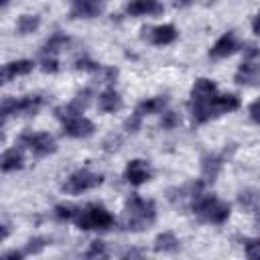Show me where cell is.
<instances>
[{"label": "cell", "instance_id": "6da1fadb", "mask_svg": "<svg viewBox=\"0 0 260 260\" xmlns=\"http://www.w3.org/2000/svg\"><path fill=\"white\" fill-rule=\"evenodd\" d=\"M242 106L240 98L236 93H221V95H211L209 100L203 102H189V110H191V118L193 124H205L211 118H217L221 114H230L236 112Z\"/></svg>", "mask_w": 260, "mask_h": 260}, {"label": "cell", "instance_id": "7a4b0ae2", "mask_svg": "<svg viewBox=\"0 0 260 260\" xmlns=\"http://www.w3.org/2000/svg\"><path fill=\"white\" fill-rule=\"evenodd\" d=\"M156 219V205L152 199H144L140 195H130L124 205L122 228L128 232H142L150 228Z\"/></svg>", "mask_w": 260, "mask_h": 260}, {"label": "cell", "instance_id": "3957f363", "mask_svg": "<svg viewBox=\"0 0 260 260\" xmlns=\"http://www.w3.org/2000/svg\"><path fill=\"white\" fill-rule=\"evenodd\" d=\"M191 209L201 221H207V223H223V221H228V217L232 213L230 203L217 199L215 195H205V193H201L193 199Z\"/></svg>", "mask_w": 260, "mask_h": 260}, {"label": "cell", "instance_id": "277c9868", "mask_svg": "<svg viewBox=\"0 0 260 260\" xmlns=\"http://www.w3.org/2000/svg\"><path fill=\"white\" fill-rule=\"evenodd\" d=\"M114 223H116L114 215L102 203H87L85 207L79 209V213L75 217V225L83 232H89V230L108 232L114 228Z\"/></svg>", "mask_w": 260, "mask_h": 260}, {"label": "cell", "instance_id": "5b68a950", "mask_svg": "<svg viewBox=\"0 0 260 260\" xmlns=\"http://www.w3.org/2000/svg\"><path fill=\"white\" fill-rule=\"evenodd\" d=\"M45 100L43 95H22V98H4L2 100V118H10V116H35L41 108H43Z\"/></svg>", "mask_w": 260, "mask_h": 260}, {"label": "cell", "instance_id": "8992f818", "mask_svg": "<svg viewBox=\"0 0 260 260\" xmlns=\"http://www.w3.org/2000/svg\"><path fill=\"white\" fill-rule=\"evenodd\" d=\"M102 183H104V177L100 173L79 169V171H75L67 177V181L63 183V191H67L71 195H79V193H85V191H91V189L100 187Z\"/></svg>", "mask_w": 260, "mask_h": 260}, {"label": "cell", "instance_id": "52a82bcc", "mask_svg": "<svg viewBox=\"0 0 260 260\" xmlns=\"http://www.w3.org/2000/svg\"><path fill=\"white\" fill-rule=\"evenodd\" d=\"M18 144L28 148L35 156H47L57 150V142L49 132H24L18 136Z\"/></svg>", "mask_w": 260, "mask_h": 260}, {"label": "cell", "instance_id": "ba28073f", "mask_svg": "<svg viewBox=\"0 0 260 260\" xmlns=\"http://www.w3.org/2000/svg\"><path fill=\"white\" fill-rule=\"evenodd\" d=\"M91 95H93V91L89 89V87H85V89H81L69 104H65V106H59V108H55V116L59 118V120H69V118H75V116H81L85 110H87V106L91 104Z\"/></svg>", "mask_w": 260, "mask_h": 260}, {"label": "cell", "instance_id": "9c48e42d", "mask_svg": "<svg viewBox=\"0 0 260 260\" xmlns=\"http://www.w3.org/2000/svg\"><path fill=\"white\" fill-rule=\"evenodd\" d=\"M124 179L130 183V185H142L146 181L152 179V169L148 165V160H142V158H132L128 165H126V171H124Z\"/></svg>", "mask_w": 260, "mask_h": 260}, {"label": "cell", "instance_id": "30bf717a", "mask_svg": "<svg viewBox=\"0 0 260 260\" xmlns=\"http://www.w3.org/2000/svg\"><path fill=\"white\" fill-rule=\"evenodd\" d=\"M106 10V0H73L69 8L71 18H95L104 14Z\"/></svg>", "mask_w": 260, "mask_h": 260}, {"label": "cell", "instance_id": "8fae6325", "mask_svg": "<svg viewBox=\"0 0 260 260\" xmlns=\"http://www.w3.org/2000/svg\"><path fill=\"white\" fill-rule=\"evenodd\" d=\"M177 28L173 24H158V26H152V28H142V39H148V43L156 45V47H162V45H171L177 41Z\"/></svg>", "mask_w": 260, "mask_h": 260}, {"label": "cell", "instance_id": "7c38bea8", "mask_svg": "<svg viewBox=\"0 0 260 260\" xmlns=\"http://www.w3.org/2000/svg\"><path fill=\"white\" fill-rule=\"evenodd\" d=\"M238 49H240L238 35H236L234 30H228V32H223V35L213 43V47L209 49V57H211V59H225V57L234 55Z\"/></svg>", "mask_w": 260, "mask_h": 260}, {"label": "cell", "instance_id": "4fadbf2b", "mask_svg": "<svg viewBox=\"0 0 260 260\" xmlns=\"http://www.w3.org/2000/svg\"><path fill=\"white\" fill-rule=\"evenodd\" d=\"M162 10L165 6L160 0H128L124 6L128 16H158Z\"/></svg>", "mask_w": 260, "mask_h": 260}, {"label": "cell", "instance_id": "5bb4252c", "mask_svg": "<svg viewBox=\"0 0 260 260\" xmlns=\"http://www.w3.org/2000/svg\"><path fill=\"white\" fill-rule=\"evenodd\" d=\"M95 132V126L85 116H75L63 122V134L69 138H87Z\"/></svg>", "mask_w": 260, "mask_h": 260}, {"label": "cell", "instance_id": "9a60e30c", "mask_svg": "<svg viewBox=\"0 0 260 260\" xmlns=\"http://www.w3.org/2000/svg\"><path fill=\"white\" fill-rule=\"evenodd\" d=\"M225 154H228V150L221 152V154L211 152V154H205V156L201 158V173H203V181H205V183H209V181L213 183V181L217 179V175H219L221 169H223Z\"/></svg>", "mask_w": 260, "mask_h": 260}, {"label": "cell", "instance_id": "2e32d148", "mask_svg": "<svg viewBox=\"0 0 260 260\" xmlns=\"http://www.w3.org/2000/svg\"><path fill=\"white\" fill-rule=\"evenodd\" d=\"M32 69H35V63H32L30 59H16V61H10V63H6L4 69H2V81L8 83V81L14 79V77L28 75Z\"/></svg>", "mask_w": 260, "mask_h": 260}, {"label": "cell", "instance_id": "e0dca14e", "mask_svg": "<svg viewBox=\"0 0 260 260\" xmlns=\"http://www.w3.org/2000/svg\"><path fill=\"white\" fill-rule=\"evenodd\" d=\"M234 81L240 85H256L260 81V67H256L252 61H242V65L234 73Z\"/></svg>", "mask_w": 260, "mask_h": 260}, {"label": "cell", "instance_id": "ac0fdd59", "mask_svg": "<svg viewBox=\"0 0 260 260\" xmlns=\"http://www.w3.org/2000/svg\"><path fill=\"white\" fill-rule=\"evenodd\" d=\"M122 108V98L120 93L114 89V87H108L104 89L100 95H98V110L104 112V114H114Z\"/></svg>", "mask_w": 260, "mask_h": 260}, {"label": "cell", "instance_id": "d6986e66", "mask_svg": "<svg viewBox=\"0 0 260 260\" xmlns=\"http://www.w3.org/2000/svg\"><path fill=\"white\" fill-rule=\"evenodd\" d=\"M169 106V98L167 95H154V98H148V100H142L138 106H136V114H140L142 118L144 116H150V114H162Z\"/></svg>", "mask_w": 260, "mask_h": 260}, {"label": "cell", "instance_id": "ffe728a7", "mask_svg": "<svg viewBox=\"0 0 260 260\" xmlns=\"http://www.w3.org/2000/svg\"><path fill=\"white\" fill-rule=\"evenodd\" d=\"M217 91V85L215 81L207 79V77H199L193 87H191V100L189 102H203V100H209L211 95H215Z\"/></svg>", "mask_w": 260, "mask_h": 260}, {"label": "cell", "instance_id": "44dd1931", "mask_svg": "<svg viewBox=\"0 0 260 260\" xmlns=\"http://www.w3.org/2000/svg\"><path fill=\"white\" fill-rule=\"evenodd\" d=\"M24 167V154H22V150L20 148H8V150H4V154H2V158H0V169L4 171V173H12V171H18V169H22Z\"/></svg>", "mask_w": 260, "mask_h": 260}, {"label": "cell", "instance_id": "7402d4cb", "mask_svg": "<svg viewBox=\"0 0 260 260\" xmlns=\"http://www.w3.org/2000/svg\"><path fill=\"white\" fill-rule=\"evenodd\" d=\"M181 248V242L179 238L173 234V232H162L154 238V252H162V254H173Z\"/></svg>", "mask_w": 260, "mask_h": 260}, {"label": "cell", "instance_id": "603a6c76", "mask_svg": "<svg viewBox=\"0 0 260 260\" xmlns=\"http://www.w3.org/2000/svg\"><path fill=\"white\" fill-rule=\"evenodd\" d=\"M69 37L67 35H63V32H55L53 37H49L47 39V43L43 45V49H41V55H53V57H57V53L61 51V49H65L67 45H69Z\"/></svg>", "mask_w": 260, "mask_h": 260}, {"label": "cell", "instance_id": "cb8c5ba5", "mask_svg": "<svg viewBox=\"0 0 260 260\" xmlns=\"http://www.w3.org/2000/svg\"><path fill=\"white\" fill-rule=\"evenodd\" d=\"M39 26H41V16H37V14H22L16 20L18 35H32L39 30Z\"/></svg>", "mask_w": 260, "mask_h": 260}, {"label": "cell", "instance_id": "d4e9b609", "mask_svg": "<svg viewBox=\"0 0 260 260\" xmlns=\"http://www.w3.org/2000/svg\"><path fill=\"white\" fill-rule=\"evenodd\" d=\"M79 209H81V207L71 205V203H59V205H55L53 215H55L57 221H75Z\"/></svg>", "mask_w": 260, "mask_h": 260}, {"label": "cell", "instance_id": "484cf974", "mask_svg": "<svg viewBox=\"0 0 260 260\" xmlns=\"http://www.w3.org/2000/svg\"><path fill=\"white\" fill-rule=\"evenodd\" d=\"M258 201H260V193L256 189H244L238 193V203L244 209H256Z\"/></svg>", "mask_w": 260, "mask_h": 260}, {"label": "cell", "instance_id": "4316f807", "mask_svg": "<svg viewBox=\"0 0 260 260\" xmlns=\"http://www.w3.org/2000/svg\"><path fill=\"white\" fill-rule=\"evenodd\" d=\"M73 67H75L77 71H89V73H98V71L102 69V65L95 63V61H91L89 57H79V59L73 63Z\"/></svg>", "mask_w": 260, "mask_h": 260}, {"label": "cell", "instance_id": "83f0119b", "mask_svg": "<svg viewBox=\"0 0 260 260\" xmlns=\"http://www.w3.org/2000/svg\"><path fill=\"white\" fill-rule=\"evenodd\" d=\"M181 124V116L177 112H162V120H160V128L162 130H173Z\"/></svg>", "mask_w": 260, "mask_h": 260}, {"label": "cell", "instance_id": "f1b7e54d", "mask_svg": "<svg viewBox=\"0 0 260 260\" xmlns=\"http://www.w3.org/2000/svg\"><path fill=\"white\" fill-rule=\"evenodd\" d=\"M104 256H106V242L102 240H93L85 250V258H104Z\"/></svg>", "mask_w": 260, "mask_h": 260}, {"label": "cell", "instance_id": "f546056e", "mask_svg": "<svg viewBox=\"0 0 260 260\" xmlns=\"http://www.w3.org/2000/svg\"><path fill=\"white\" fill-rule=\"evenodd\" d=\"M45 246H47V238H30L26 242V246H24V252H26V256L39 254V252H43Z\"/></svg>", "mask_w": 260, "mask_h": 260}, {"label": "cell", "instance_id": "4dcf8cb0", "mask_svg": "<svg viewBox=\"0 0 260 260\" xmlns=\"http://www.w3.org/2000/svg\"><path fill=\"white\" fill-rule=\"evenodd\" d=\"M41 69H43L45 73H57V71H59V61H57V57H53V55H43Z\"/></svg>", "mask_w": 260, "mask_h": 260}, {"label": "cell", "instance_id": "1f68e13d", "mask_svg": "<svg viewBox=\"0 0 260 260\" xmlns=\"http://www.w3.org/2000/svg\"><path fill=\"white\" fill-rule=\"evenodd\" d=\"M140 124H142V116L134 112V114L124 122V130H126V132H138V130H140Z\"/></svg>", "mask_w": 260, "mask_h": 260}, {"label": "cell", "instance_id": "d6a6232c", "mask_svg": "<svg viewBox=\"0 0 260 260\" xmlns=\"http://www.w3.org/2000/svg\"><path fill=\"white\" fill-rule=\"evenodd\" d=\"M120 144H122V136H120V134H110V136L104 140V150H106V152H114V150L120 148Z\"/></svg>", "mask_w": 260, "mask_h": 260}, {"label": "cell", "instance_id": "836d02e7", "mask_svg": "<svg viewBox=\"0 0 260 260\" xmlns=\"http://www.w3.org/2000/svg\"><path fill=\"white\" fill-rule=\"evenodd\" d=\"M98 75H100V81L102 83H112L116 79V75H118V69H114V67H102L98 71Z\"/></svg>", "mask_w": 260, "mask_h": 260}, {"label": "cell", "instance_id": "e575fe53", "mask_svg": "<svg viewBox=\"0 0 260 260\" xmlns=\"http://www.w3.org/2000/svg\"><path fill=\"white\" fill-rule=\"evenodd\" d=\"M260 55V49L256 45H244V61H252Z\"/></svg>", "mask_w": 260, "mask_h": 260}, {"label": "cell", "instance_id": "d590c367", "mask_svg": "<svg viewBox=\"0 0 260 260\" xmlns=\"http://www.w3.org/2000/svg\"><path fill=\"white\" fill-rule=\"evenodd\" d=\"M250 118H252V122L260 124V100L252 102V106H250Z\"/></svg>", "mask_w": 260, "mask_h": 260}, {"label": "cell", "instance_id": "8d00e7d4", "mask_svg": "<svg viewBox=\"0 0 260 260\" xmlns=\"http://www.w3.org/2000/svg\"><path fill=\"white\" fill-rule=\"evenodd\" d=\"M252 32H254L256 37H260V12L252 18Z\"/></svg>", "mask_w": 260, "mask_h": 260}, {"label": "cell", "instance_id": "74e56055", "mask_svg": "<svg viewBox=\"0 0 260 260\" xmlns=\"http://www.w3.org/2000/svg\"><path fill=\"white\" fill-rule=\"evenodd\" d=\"M26 252H18V250H10V252H4V258H24Z\"/></svg>", "mask_w": 260, "mask_h": 260}, {"label": "cell", "instance_id": "f35d334b", "mask_svg": "<svg viewBox=\"0 0 260 260\" xmlns=\"http://www.w3.org/2000/svg\"><path fill=\"white\" fill-rule=\"evenodd\" d=\"M142 252H138V250H128V252H124L122 254V258H132V256H140Z\"/></svg>", "mask_w": 260, "mask_h": 260}, {"label": "cell", "instance_id": "ab89813d", "mask_svg": "<svg viewBox=\"0 0 260 260\" xmlns=\"http://www.w3.org/2000/svg\"><path fill=\"white\" fill-rule=\"evenodd\" d=\"M189 4H193V0H175V6H179V8H185Z\"/></svg>", "mask_w": 260, "mask_h": 260}, {"label": "cell", "instance_id": "60d3db41", "mask_svg": "<svg viewBox=\"0 0 260 260\" xmlns=\"http://www.w3.org/2000/svg\"><path fill=\"white\" fill-rule=\"evenodd\" d=\"M254 219H256V225L260 228V205H256V209H254Z\"/></svg>", "mask_w": 260, "mask_h": 260}, {"label": "cell", "instance_id": "b9f144b4", "mask_svg": "<svg viewBox=\"0 0 260 260\" xmlns=\"http://www.w3.org/2000/svg\"><path fill=\"white\" fill-rule=\"evenodd\" d=\"M8 2H10V0H0V4H2V8H6V6H8Z\"/></svg>", "mask_w": 260, "mask_h": 260}, {"label": "cell", "instance_id": "7bdbcfd3", "mask_svg": "<svg viewBox=\"0 0 260 260\" xmlns=\"http://www.w3.org/2000/svg\"><path fill=\"white\" fill-rule=\"evenodd\" d=\"M258 246H260V240H258Z\"/></svg>", "mask_w": 260, "mask_h": 260}]
</instances>
